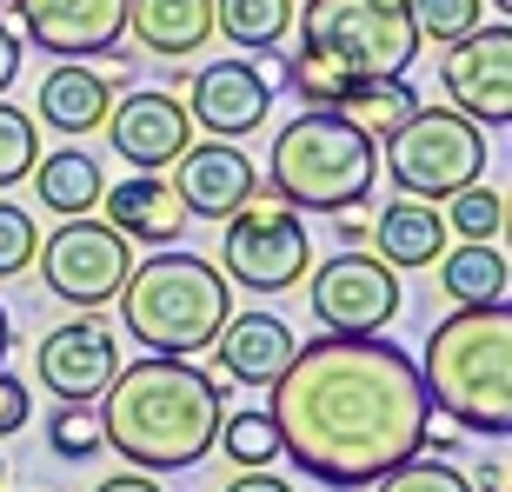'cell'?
I'll list each match as a JSON object with an SVG mask.
<instances>
[{
	"mask_svg": "<svg viewBox=\"0 0 512 492\" xmlns=\"http://www.w3.org/2000/svg\"><path fill=\"white\" fill-rule=\"evenodd\" d=\"M273 433L280 453L306 479L333 492H360L393 466L419 459L433 399L419 366L380 333H326L293 346L286 373L273 379Z\"/></svg>",
	"mask_w": 512,
	"mask_h": 492,
	"instance_id": "6da1fadb",
	"label": "cell"
},
{
	"mask_svg": "<svg viewBox=\"0 0 512 492\" xmlns=\"http://www.w3.org/2000/svg\"><path fill=\"white\" fill-rule=\"evenodd\" d=\"M94 419H100V446H114L127 466L187 473L213 453V433L227 419V393L193 360L147 353V360L120 366L107 379V393L94 399Z\"/></svg>",
	"mask_w": 512,
	"mask_h": 492,
	"instance_id": "7a4b0ae2",
	"label": "cell"
},
{
	"mask_svg": "<svg viewBox=\"0 0 512 492\" xmlns=\"http://www.w3.org/2000/svg\"><path fill=\"white\" fill-rule=\"evenodd\" d=\"M419 386L466 433H512V313L506 306H459L426 333Z\"/></svg>",
	"mask_w": 512,
	"mask_h": 492,
	"instance_id": "3957f363",
	"label": "cell"
},
{
	"mask_svg": "<svg viewBox=\"0 0 512 492\" xmlns=\"http://www.w3.org/2000/svg\"><path fill=\"white\" fill-rule=\"evenodd\" d=\"M233 313V286L227 273L200 253H153L127 273L120 286V320L147 353H167V360H187L200 346H213V333L227 326Z\"/></svg>",
	"mask_w": 512,
	"mask_h": 492,
	"instance_id": "277c9868",
	"label": "cell"
},
{
	"mask_svg": "<svg viewBox=\"0 0 512 492\" xmlns=\"http://www.w3.org/2000/svg\"><path fill=\"white\" fill-rule=\"evenodd\" d=\"M266 173H273V200H286L293 213H346L380 180V140H366L333 107H306L273 133Z\"/></svg>",
	"mask_w": 512,
	"mask_h": 492,
	"instance_id": "5b68a950",
	"label": "cell"
},
{
	"mask_svg": "<svg viewBox=\"0 0 512 492\" xmlns=\"http://www.w3.org/2000/svg\"><path fill=\"white\" fill-rule=\"evenodd\" d=\"M293 27H300V54L326 60L346 87L406 74L426 47L406 0H306Z\"/></svg>",
	"mask_w": 512,
	"mask_h": 492,
	"instance_id": "8992f818",
	"label": "cell"
},
{
	"mask_svg": "<svg viewBox=\"0 0 512 492\" xmlns=\"http://www.w3.org/2000/svg\"><path fill=\"white\" fill-rule=\"evenodd\" d=\"M386 173L406 200H453L466 180L486 173V133L453 107H419L406 127L386 133Z\"/></svg>",
	"mask_w": 512,
	"mask_h": 492,
	"instance_id": "52a82bcc",
	"label": "cell"
},
{
	"mask_svg": "<svg viewBox=\"0 0 512 492\" xmlns=\"http://www.w3.org/2000/svg\"><path fill=\"white\" fill-rule=\"evenodd\" d=\"M313 266V240H306V220L273 193H253L240 213H227V233H220V273L233 286H253V293H286L293 280H306Z\"/></svg>",
	"mask_w": 512,
	"mask_h": 492,
	"instance_id": "ba28073f",
	"label": "cell"
},
{
	"mask_svg": "<svg viewBox=\"0 0 512 492\" xmlns=\"http://www.w3.org/2000/svg\"><path fill=\"white\" fill-rule=\"evenodd\" d=\"M40 260V280L47 293H60L67 306H114L120 286L133 273V253H127V233H114L107 220L94 213H74V220H60V233H47V246H34Z\"/></svg>",
	"mask_w": 512,
	"mask_h": 492,
	"instance_id": "9c48e42d",
	"label": "cell"
},
{
	"mask_svg": "<svg viewBox=\"0 0 512 492\" xmlns=\"http://www.w3.org/2000/svg\"><path fill=\"white\" fill-rule=\"evenodd\" d=\"M313 320L320 333H380L386 320L399 313V273L380 260V253H360L346 246L313 273Z\"/></svg>",
	"mask_w": 512,
	"mask_h": 492,
	"instance_id": "30bf717a",
	"label": "cell"
},
{
	"mask_svg": "<svg viewBox=\"0 0 512 492\" xmlns=\"http://www.w3.org/2000/svg\"><path fill=\"white\" fill-rule=\"evenodd\" d=\"M446 94L473 127L512 120V27H473L446 54Z\"/></svg>",
	"mask_w": 512,
	"mask_h": 492,
	"instance_id": "8fae6325",
	"label": "cell"
},
{
	"mask_svg": "<svg viewBox=\"0 0 512 492\" xmlns=\"http://www.w3.org/2000/svg\"><path fill=\"white\" fill-rule=\"evenodd\" d=\"M20 34L54 60H87L120 47L127 34V0H14Z\"/></svg>",
	"mask_w": 512,
	"mask_h": 492,
	"instance_id": "7c38bea8",
	"label": "cell"
},
{
	"mask_svg": "<svg viewBox=\"0 0 512 492\" xmlns=\"http://www.w3.org/2000/svg\"><path fill=\"white\" fill-rule=\"evenodd\" d=\"M273 114V74L253 67V60H213L193 74V94H187V120L207 127L213 140H240V133L266 127Z\"/></svg>",
	"mask_w": 512,
	"mask_h": 492,
	"instance_id": "4fadbf2b",
	"label": "cell"
},
{
	"mask_svg": "<svg viewBox=\"0 0 512 492\" xmlns=\"http://www.w3.org/2000/svg\"><path fill=\"white\" fill-rule=\"evenodd\" d=\"M107 120H114L107 140H114V153L133 173H160V167H173V160L193 147V120H187V107H180L167 87H140V94H127L120 107H107Z\"/></svg>",
	"mask_w": 512,
	"mask_h": 492,
	"instance_id": "5bb4252c",
	"label": "cell"
},
{
	"mask_svg": "<svg viewBox=\"0 0 512 492\" xmlns=\"http://www.w3.org/2000/svg\"><path fill=\"white\" fill-rule=\"evenodd\" d=\"M114 373H120L114 333L94 320H67L40 340V386L54 393V406H94Z\"/></svg>",
	"mask_w": 512,
	"mask_h": 492,
	"instance_id": "9a60e30c",
	"label": "cell"
},
{
	"mask_svg": "<svg viewBox=\"0 0 512 492\" xmlns=\"http://www.w3.org/2000/svg\"><path fill=\"white\" fill-rule=\"evenodd\" d=\"M173 193H180V207L200 213V220H227V213H240L253 193H260V180H253V160L233 147V140H207V147L180 153Z\"/></svg>",
	"mask_w": 512,
	"mask_h": 492,
	"instance_id": "2e32d148",
	"label": "cell"
},
{
	"mask_svg": "<svg viewBox=\"0 0 512 492\" xmlns=\"http://www.w3.org/2000/svg\"><path fill=\"white\" fill-rule=\"evenodd\" d=\"M100 207H107V227L114 233L147 240V246H173L180 233H187V220H193V213L180 207L173 180H160V173H133V180L100 187Z\"/></svg>",
	"mask_w": 512,
	"mask_h": 492,
	"instance_id": "e0dca14e",
	"label": "cell"
},
{
	"mask_svg": "<svg viewBox=\"0 0 512 492\" xmlns=\"http://www.w3.org/2000/svg\"><path fill=\"white\" fill-rule=\"evenodd\" d=\"M220 346V373L240 386H273L293 360V326L273 313H227V326L213 333Z\"/></svg>",
	"mask_w": 512,
	"mask_h": 492,
	"instance_id": "ac0fdd59",
	"label": "cell"
},
{
	"mask_svg": "<svg viewBox=\"0 0 512 492\" xmlns=\"http://www.w3.org/2000/svg\"><path fill=\"white\" fill-rule=\"evenodd\" d=\"M127 34L160 60H187L213 40V0H127Z\"/></svg>",
	"mask_w": 512,
	"mask_h": 492,
	"instance_id": "d6986e66",
	"label": "cell"
},
{
	"mask_svg": "<svg viewBox=\"0 0 512 492\" xmlns=\"http://www.w3.org/2000/svg\"><path fill=\"white\" fill-rule=\"evenodd\" d=\"M107 107H114V80L80 67V60H54V74L40 80V120L54 133H94L107 127Z\"/></svg>",
	"mask_w": 512,
	"mask_h": 492,
	"instance_id": "ffe728a7",
	"label": "cell"
},
{
	"mask_svg": "<svg viewBox=\"0 0 512 492\" xmlns=\"http://www.w3.org/2000/svg\"><path fill=\"white\" fill-rule=\"evenodd\" d=\"M373 240H380V260L393 273L399 266H433L446 253V213L433 200H393V207H380Z\"/></svg>",
	"mask_w": 512,
	"mask_h": 492,
	"instance_id": "44dd1931",
	"label": "cell"
},
{
	"mask_svg": "<svg viewBox=\"0 0 512 492\" xmlns=\"http://www.w3.org/2000/svg\"><path fill=\"white\" fill-rule=\"evenodd\" d=\"M439 286L453 293L459 306H506V286H512V266L499 253V240H466L453 253H439Z\"/></svg>",
	"mask_w": 512,
	"mask_h": 492,
	"instance_id": "7402d4cb",
	"label": "cell"
},
{
	"mask_svg": "<svg viewBox=\"0 0 512 492\" xmlns=\"http://www.w3.org/2000/svg\"><path fill=\"white\" fill-rule=\"evenodd\" d=\"M100 160L80 147H60V153H40L34 160V193L40 207H54L60 220H74V213H94L100 207Z\"/></svg>",
	"mask_w": 512,
	"mask_h": 492,
	"instance_id": "603a6c76",
	"label": "cell"
},
{
	"mask_svg": "<svg viewBox=\"0 0 512 492\" xmlns=\"http://www.w3.org/2000/svg\"><path fill=\"white\" fill-rule=\"evenodd\" d=\"M333 114H346L353 127L366 133V140H386L393 127H406V120L419 114V94H413V80H406V74H393V80H360V87H353Z\"/></svg>",
	"mask_w": 512,
	"mask_h": 492,
	"instance_id": "cb8c5ba5",
	"label": "cell"
},
{
	"mask_svg": "<svg viewBox=\"0 0 512 492\" xmlns=\"http://www.w3.org/2000/svg\"><path fill=\"white\" fill-rule=\"evenodd\" d=\"M213 27L247 54H273L293 34V0H213Z\"/></svg>",
	"mask_w": 512,
	"mask_h": 492,
	"instance_id": "d4e9b609",
	"label": "cell"
},
{
	"mask_svg": "<svg viewBox=\"0 0 512 492\" xmlns=\"http://www.w3.org/2000/svg\"><path fill=\"white\" fill-rule=\"evenodd\" d=\"M446 233H459V240H499V233H506V193L486 187V173L466 180V187L446 200Z\"/></svg>",
	"mask_w": 512,
	"mask_h": 492,
	"instance_id": "484cf974",
	"label": "cell"
},
{
	"mask_svg": "<svg viewBox=\"0 0 512 492\" xmlns=\"http://www.w3.org/2000/svg\"><path fill=\"white\" fill-rule=\"evenodd\" d=\"M213 439H220V453H227L233 466H247V473L273 466V453H280V433H273V419H266V413H227Z\"/></svg>",
	"mask_w": 512,
	"mask_h": 492,
	"instance_id": "4316f807",
	"label": "cell"
},
{
	"mask_svg": "<svg viewBox=\"0 0 512 492\" xmlns=\"http://www.w3.org/2000/svg\"><path fill=\"white\" fill-rule=\"evenodd\" d=\"M406 7H413L419 40H446V47L486 27V0H406Z\"/></svg>",
	"mask_w": 512,
	"mask_h": 492,
	"instance_id": "83f0119b",
	"label": "cell"
},
{
	"mask_svg": "<svg viewBox=\"0 0 512 492\" xmlns=\"http://www.w3.org/2000/svg\"><path fill=\"white\" fill-rule=\"evenodd\" d=\"M40 160V127L20 107H7L0 100V187H14V180H27Z\"/></svg>",
	"mask_w": 512,
	"mask_h": 492,
	"instance_id": "f1b7e54d",
	"label": "cell"
},
{
	"mask_svg": "<svg viewBox=\"0 0 512 492\" xmlns=\"http://www.w3.org/2000/svg\"><path fill=\"white\" fill-rule=\"evenodd\" d=\"M47 446H54L60 459H94L100 453L94 406H54V419H47Z\"/></svg>",
	"mask_w": 512,
	"mask_h": 492,
	"instance_id": "f546056e",
	"label": "cell"
},
{
	"mask_svg": "<svg viewBox=\"0 0 512 492\" xmlns=\"http://www.w3.org/2000/svg\"><path fill=\"white\" fill-rule=\"evenodd\" d=\"M380 492H473L466 486V473H453L446 459H406V466H393L386 479H373Z\"/></svg>",
	"mask_w": 512,
	"mask_h": 492,
	"instance_id": "4dcf8cb0",
	"label": "cell"
},
{
	"mask_svg": "<svg viewBox=\"0 0 512 492\" xmlns=\"http://www.w3.org/2000/svg\"><path fill=\"white\" fill-rule=\"evenodd\" d=\"M34 246H40L34 220H27L14 200H0V280H14L20 266H34Z\"/></svg>",
	"mask_w": 512,
	"mask_h": 492,
	"instance_id": "1f68e13d",
	"label": "cell"
},
{
	"mask_svg": "<svg viewBox=\"0 0 512 492\" xmlns=\"http://www.w3.org/2000/svg\"><path fill=\"white\" fill-rule=\"evenodd\" d=\"M27 413H34V406H27V386H20V379L0 366V439L20 433V426H27Z\"/></svg>",
	"mask_w": 512,
	"mask_h": 492,
	"instance_id": "d6a6232c",
	"label": "cell"
},
{
	"mask_svg": "<svg viewBox=\"0 0 512 492\" xmlns=\"http://www.w3.org/2000/svg\"><path fill=\"white\" fill-rule=\"evenodd\" d=\"M14 74H20V34L7 27V20H0V94L14 87Z\"/></svg>",
	"mask_w": 512,
	"mask_h": 492,
	"instance_id": "836d02e7",
	"label": "cell"
},
{
	"mask_svg": "<svg viewBox=\"0 0 512 492\" xmlns=\"http://www.w3.org/2000/svg\"><path fill=\"white\" fill-rule=\"evenodd\" d=\"M227 492H293V486H286V479H273V473H240Z\"/></svg>",
	"mask_w": 512,
	"mask_h": 492,
	"instance_id": "e575fe53",
	"label": "cell"
},
{
	"mask_svg": "<svg viewBox=\"0 0 512 492\" xmlns=\"http://www.w3.org/2000/svg\"><path fill=\"white\" fill-rule=\"evenodd\" d=\"M94 492H160V486H153L147 473H120V479H100Z\"/></svg>",
	"mask_w": 512,
	"mask_h": 492,
	"instance_id": "d590c367",
	"label": "cell"
},
{
	"mask_svg": "<svg viewBox=\"0 0 512 492\" xmlns=\"http://www.w3.org/2000/svg\"><path fill=\"white\" fill-rule=\"evenodd\" d=\"M340 240H346V246H360V240H373V227H366L360 213L346 207V213H340Z\"/></svg>",
	"mask_w": 512,
	"mask_h": 492,
	"instance_id": "8d00e7d4",
	"label": "cell"
},
{
	"mask_svg": "<svg viewBox=\"0 0 512 492\" xmlns=\"http://www.w3.org/2000/svg\"><path fill=\"white\" fill-rule=\"evenodd\" d=\"M7 346H14V326H7V306H0V360H7Z\"/></svg>",
	"mask_w": 512,
	"mask_h": 492,
	"instance_id": "74e56055",
	"label": "cell"
},
{
	"mask_svg": "<svg viewBox=\"0 0 512 492\" xmlns=\"http://www.w3.org/2000/svg\"><path fill=\"white\" fill-rule=\"evenodd\" d=\"M493 7H499V14H506V7H512V0H493Z\"/></svg>",
	"mask_w": 512,
	"mask_h": 492,
	"instance_id": "f35d334b",
	"label": "cell"
}]
</instances>
